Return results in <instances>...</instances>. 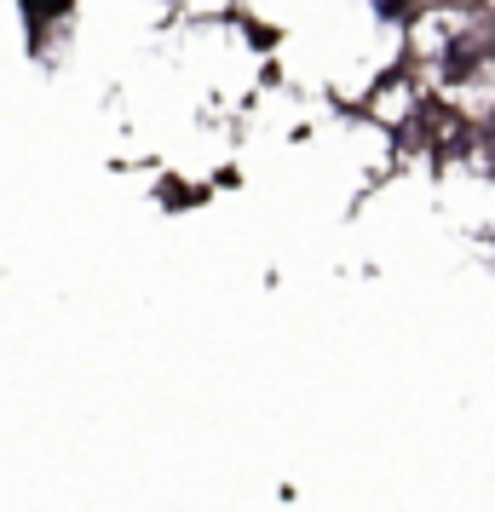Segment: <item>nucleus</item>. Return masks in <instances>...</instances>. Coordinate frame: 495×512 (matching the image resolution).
Instances as JSON below:
<instances>
[{
	"mask_svg": "<svg viewBox=\"0 0 495 512\" xmlns=\"http://www.w3.org/2000/svg\"><path fill=\"white\" fill-rule=\"evenodd\" d=\"M380 6H398V0H380Z\"/></svg>",
	"mask_w": 495,
	"mask_h": 512,
	"instance_id": "f257e3e1",
	"label": "nucleus"
}]
</instances>
